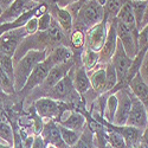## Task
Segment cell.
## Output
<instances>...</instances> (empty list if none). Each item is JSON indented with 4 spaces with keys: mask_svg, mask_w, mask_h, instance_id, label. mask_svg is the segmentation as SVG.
Returning a JSON list of instances; mask_svg holds the SVG:
<instances>
[{
    "mask_svg": "<svg viewBox=\"0 0 148 148\" xmlns=\"http://www.w3.org/2000/svg\"><path fill=\"white\" fill-rule=\"evenodd\" d=\"M47 51L45 50H31L26 52L20 59L13 62L14 63V88L16 92H19L25 85L29 76L33 69L45 60Z\"/></svg>",
    "mask_w": 148,
    "mask_h": 148,
    "instance_id": "6da1fadb",
    "label": "cell"
},
{
    "mask_svg": "<svg viewBox=\"0 0 148 148\" xmlns=\"http://www.w3.org/2000/svg\"><path fill=\"white\" fill-rule=\"evenodd\" d=\"M104 19L103 5L98 0H84L78 13L73 20V29L81 30L85 33L96 24Z\"/></svg>",
    "mask_w": 148,
    "mask_h": 148,
    "instance_id": "7a4b0ae2",
    "label": "cell"
},
{
    "mask_svg": "<svg viewBox=\"0 0 148 148\" xmlns=\"http://www.w3.org/2000/svg\"><path fill=\"white\" fill-rule=\"evenodd\" d=\"M132 63H133V59L130 57H128V55L126 53L121 42L117 39L116 50H115V53L112 58V64L115 69L116 76H117V85L115 87L114 90H112L110 92H107V94H115L117 90L128 87L127 78H128V73H129V69L132 66Z\"/></svg>",
    "mask_w": 148,
    "mask_h": 148,
    "instance_id": "3957f363",
    "label": "cell"
},
{
    "mask_svg": "<svg viewBox=\"0 0 148 148\" xmlns=\"http://www.w3.org/2000/svg\"><path fill=\"white\" fill-rule=\"evenodd\" d=\"M117 39L121 42L128 57L134 59L139 53V31H133L125 24L115 19Z\"/></svg>",
    "mask_w": 148,
    "mask_h": 148,
    "instance_id": "277c9868",
    "label": "cell"
},
{
    "mask_svg": "<svg viewBox=\"0 0 148 148\" xmlns=\"http://www.w3.org/2000/svg\"><path fill=\"white\" fill-rule=\"evenodd\" d=\"M55 122L58 126L79 133H82L83 129L87 127V119H85V116L78 110L72 109L69 104H65V107L62 109V112L59 113Z\"/></svg>",
    "mask_w": 148,
    "mask_h": 148,
    "instance_id": "5b68a950",
    "label": "cell"
},
{
    "mask_svg": "<svg viewBox=\"0 0 148 148\" xmlns=\"http://www.w3.org/2000/svg\"><path fill=\"white\" fill-rule=\"evenodd\" d=\"M65 104L66 103L58 102L47 96H43L37 98L33 107H34V113L46 122V121H56V119L58 117L62 109L65 107Z\"/></svg>",
    "mask_w": 148,
    "mask_h": 148,
    "instance_id": "8992f818",
    "label": "cell"
},
{
    "mask_svg": "<svg viewBox=\"0 0 148 148\" xmlns=\"http://www.w3.org/2000/svg\"><path fill=\"white\" fill-rule=\"evenodd\" d=\"M108 25H109V21L104 17V19L101 23L96 24L95 26H92L88 31H85L84 47H87L89 50L95 51V52H100L103 44H104V40L107 38Z\"/></svg>",
    "mask_w": 148,
    "mask_h": 148,
    "instance_id": "52a82bcc",
    "label": "cell"
},
{
    "mask_svg": "<svg viewBox=\"0 0 148 148\" xmlns=\"http://www.w3.org/2000/svg\"><path fill=\"white\" fill-rule=\"evenodd\" d=\"M117 97V109L115 113V117L113 121V125L115 126H126L128 115L132 108V97L133 94L130 92L129 88H122L115 92Z\"/></svg>",
    "mask_w": 148,
    "mask_h": 148,
    "instance_id": "ba28073f",
    "label": "cell"
},
{
    "mask_svg": "<svg viewBox=\"0 0 148 148\" xmlns=\"http://www.w3.org/2000/svg\"><path fill=\"white\" fill-rule=\"evenodd\" d=\"M25 37H27V34L24 27L5 32L3 36H0V53L13 58L18 45Z\"/></svg>",
    "mask_w": 148,
    "mask_h": 148,
    "instance_id": "9c48e42d",
    "label": "cell"
},
{
    "mask_svg": "<svg viewBox=\"0 0 148 148\" xmlns=\"http://www.w3.org/2000/svg\"><path fill=\"white\" fill-rule=\"evenodd\" d=\"M75 66V58L69 60V62H65V63H62V64H57V65H53L50 71H49L47 76L45 78V81L43 82L42 85H39V89L40 91H44V92H47L52 87L62 79L64 78L65 76L69 75V72L71 71V69Z\"/></svg>",
    "mask_w": 148,
    "mask_h": 148,
    "instance_id": "30bf717a",
    "label": "cell"
},
{
    "mask_svg": "<svg viewBox=\"0 0 148 148\" xmlns=\"http://www.w3.org/2000/svg\"><path fill=\"white\" fill-rule=\"evenodd\" d=\"M52 66L53 65L50 63V60H49L47 58H45V60H43L42 63H39L33 69V71L31 72V75L29 76L25 85H24L23 89L19 91V94L27 95L30 91H32L33 89L38 88L39 85H42L43 82L45 81L46 76H47L49 71H50V69Z\"/></svg>",
    "mask_w": 148,
    "mask_h": 148,
    "instance_id": "8fae6325",
    "label": "cell"
},
{
    "mask_svg": "<svg viewBox=\"0 0 148 148\" xmlns=\"http://www.w3.org/2000/svg\"><path fill=\"white\" fill-rule=\"evenodd\" d=\"M117 45V34H116V26H115V19L109 23L108 25V33L107 38L104 40V44L98 52L100 57V65H106L112 62V58L115 53Z\"/></svg>",
    "mask_w": 148,
    "mask_h": 148,
    "instance_id": "7c38bea8",
    "label": "cell"
},
{
    "mask_svg": "<svg viewBox=\"0 0 148 148\" xmlns=\"http://www.w3.org/2000/svg\"><path fill=\"white\" fill-rule=\"evenodd\" d=\"M126 126H130L141 130H145L148 127L146 107L134 95L132 97V108H130Z\"/></svg>",
    "mask_w": 148,
    "mask_h": 148,
    "instance_id": "4fadbf2b",
    "label": "cell"
},
{
    "mask_svg": "<svg viewBox=\"0 0 148 148\" xmlns=\"http://www.w3.org/2000/svg\"><path fill=\"white\" fill-rule=\"evenodd\" d=\"M36 6L37 4H34L31 0H16L8 8L3 11V13L0 14V24L13 21L20 16H23L24 13L29 12L30 10L34 8Z\"/></svg>",
    "mask_w": 148,
    "mask_h": 148,
    "instance_id": "5bb4252c",
    "label": "cell"
},
{
    "mask_svg": "<svg viewBox=\"0 0 148 148\" xmlns=\"http://www.w3.org/2000/svg\"><path fill=\"white\" fill-rule=\"evenodd\" d=\"M70 75L72 77V82H73V85H75L76 91L82 97V100H84L85 95L91 90L88 72L85 71L83 65H76L75 64L73 69H71V71H70Z\"/></svg>",
    "mask_w": 148,
    "mask_h": 148,
    "instance_id": "9a60e30c",
    "label": "cell"
},
{
    "mask_svg": "<svg viewBox=\"0 0 148 148\" xmlns=\"http://www.w3.org/2000/svg\"><path fill=\"white\" fill-rule=\"evenodd\" d=\"M40 136L43 138L46 145H51L56 148H68V146L64 143L63 139H62L59 127L55 121L44 122L43 129L40 132Z\"/></svg>",
    "mask_w": 148,
    "mask_h": 148,
    "instance_id": "2e32d148",
    "label": "cell"
},
{
    "mask_svg": "<svg viewBox=\"0 0 148 148\" xmlns=\"http://www.w3.org/2000/svg\"><path fill=\"white\" fill-rule=\"evenodd\" d=\"M49 12L51 13L52 18L58 23V25L64 31V33L69 37L71 31L73 30V19L68 12V10L62 8L55 4V5H49Z\"/></svg>",
    "mask_w": 148,
    "mask_h": 148,
    "instance_id": "e0dca14e",
    "label": "cell"
},
{
    "mask_svg": "<svg viewBox=\"0 0 148 148\" xmlns=\"http://www.w3.org/2000/svg\"><path fill=\"white\" fill-rule=\"evenodd\" d=\"M130 92L138 98L145 107H148V85L142 79L140 72H138L128 83Z\"/></svg>",
    "mask_w": 148,
    "mask_h": 148,
    "instance_id": "ac0fdd59",
    "label": "cell"
},
{
    "mask_svg": "<svg viewBox=\"0 0 148 148\" xmlns=\"http://www.w3.org/2000/svg\"><path fill=\"white\" fill-rule=\"evenodd\" d=\"M73 56H75V53H73L72 49L70 46L58 45L51 49L50 51H47L46 58L50 60V63L52 65H57V64H62V63H65V62L73 59Z\"/></svg>",
    "mask_w": 148,
    "mask_h": 148,
    "instance_id": "d6986e66",
    "label": "cell"
},
{
    "mask_svg": "<svg viewBox=\"0 0 148 148\" xmlns=\"http://www.w3.org/2000/svg\"><path fill=\"white\" fill-rule=\"evenodd\" d=\"M89 79L91 89L97 95H103L107 92L106 90V69L104 65H98L96 69L90 71L89 73Z\"/></svg>",
    "mask_w": 148,
    "mask_h": 148,
    "instance_id": "ffe728a7",
    "label": "cell"
},
{
    "mask_svg": "<svg viewBox=\"0 0 148 148\" xmlns=\"http://www.w3.org/2000/svg\"><path fill=\"white\" fill-rule=\"evenodd\" d=\"M104 10V17L108 19V21H113L116 16L119 14L120 10L125 5L128 0H98Z\"/></svg>",
    "mask_w": 148,
    "mask_h": 148,
    "instance_id": "44dd1931",
    "label": "cell"
},
{
    "mask_svg": "<svg viewBox=\"0 0 148 148\" xmlns=\"http://www.w3.org/2000/svg\"><path fill=\"white\" fill-rule=\"evenodd\" d=\"M117 21L125 24L126 26H128L130 30L133 31H139L138 27H136V23H135V19H134V14H133V11H132V6H130V1H128L122 6V8L120 10L119 14L116 16L115 18Z\"/></svg>",
    "mask_w": 148,
    "mask_h": 148,
    "instance_id": "7402d4cb",
    "label": "cell"
},
{
    "mask_svg": "<svg viewBox=\"0 0 148 148\" xmlns=\"http://www.w3.org/2000/svg\"><path fill=\"white\" fill-rule=\"evenodd\" d=\"M81 63L83 65V68L85 69L88 73L90 71H92L94 69H96L100 65V57H98V52L91 51L89 49L84 47L83 51L81 53Z\"/></svg>",
    "mask_w": 148,
    "mask_h": 148,
    "instance_id": "603a6c76",
    "label": "cell"
},
{
    "mask_svg": "<svg viewBox=\"0 0 148 148\" xmlns=\"http://www.w3.org/2000/svg\"><path fill=\"white\" fill-rule=\"evenodd\" d=\"M116 109H117V97H116V95L115 94H108L106 106H104V110H103V119L109 123H113Z\"/></svg>",
    "mask_w": 148,
    "mask_h": 148,
    "instance_id": "cb8c5ba5",
    "label": "cell"
},
{
    "mask_svg": "<svg viewBox=\"0 0 148 148\" xmlns=\"http://www.w3.org/2000/svg\"><path fill=\"white\" fill-rule=\"evenodd\" d=\"M69 42L71 44L70 47L72 49V51H75V50L83 51L84 45H85V33L81 30L73 29L69 36Z\"/></svg>",
    "mask_w": 148,
    "mask_h": 148,
    "instance_id": "d4e9b609",
    "label": "cell"
},
{
    "mask_svg": "<svg viewBox=\"0 0 148 148\" xmlns=\"http://www.w3.org/2000/svg\"><path fill=\"white\" fill-rule=\"evenodd\" d=\"M71 148H96L95 140H94V133L85 127L81 134V138L77 141V143Z\"/></svg>",
    "mask_w": 148,
    "mask_h": 148,
    "instance_id": "484cf974",
    "label": "cell"
},
{
    "mask_svg": "<svg viewBox=\"0 0 148 148\" xmlns=\"http://www.w3.org/2000/svg\"><path fill=\"white\" fill-rule=\"evenodd\" d=\"M58 127H59V132H60V135H62V139H63L64 143L68 146V148H71V147H73L77 143V141L79 140L82 133L71 130V129H68V128H64L62 126H58Z\"/></svg>",
    "mask_w": 148,
    "mask_h": 148,
    "instance_id": "4316f807",
    "label": "cell"
},
{
    "mask_svg": "<svg viewBox=\"0 0 148 148\" xmlns=\"http://www.w3.org/2000/svg\"><path fill=\"white\" fill-rule=\"evenodd\" d=\"M106 139L110 148H127L126 141L123 136L116 130H107L106 129Z\"/></svg>",
    "mask_w": 148,
    "mask_h": 148,
    "instance_id": "83f0119b",
    "label": "cell"
},
{
    "mask_svg": "<svg viewBox=\"0 0 148 148\" xmlns=\"http://www.w3.org/2000/svg\"><path fill=\"white\" fill-rule=\"evenodd\" d=\"M104 69H106V90L107 92H110L117 85V76H116V72H115V69L112 64V62L106 64Z\"/></svg>",
    "mask_w": 148,
    "mask_h": 148,
    "instance_id": "f1b7e54d",
    "label": "cell"
},
{
    "mask_svg": "<svg viewBox=\"0 0 148 148\" xmlns=\"http://www.w3.org/2000/svg\"><path fill=\"white\" fill-rule=\"evenodd\" d=\"M130 1V0H129ZM148 1H130V6H132V11L134 14V19L136 23V27L140 31V26H141V21L145 14V11L147 7Z\"/></svg>",
    "mask_w": 148,
    "mask_h": 148,
    "instance_id": "f546056e",
    "label": "cell"
},
{
    "mask_svg": "<svg viewBox=\"0 0 148 148\" xmlns=\"http://www.w3.org/2000/svg\"><path fill=\"white\" fill-rule=\"evenodd\" d=\"M0 66L5 71V73L10 77V79L14 83V63L13 58L0 53Z\"/></svg>",
    "mask_w": 148,
    "mask_h": 148,
    "instance_id": "4dcf8cb0",
    "label": "cell"
},
{
    "mask_svg": "<svg viewBox=\"0 0 148 148\" xmlns=\"http://www.w3.org/2000/svg\"><path fill=\"white\" fill-rule=\"evenodd\" d=\"M0 139L11 146L13 145V128L5 120H0Z\"/></svg>",
    "mask_w": 148,
    "mask_h": 148,
    "instance_id": "1f68e13d",
    "label": "cell"
},
{
    "mask_svg": "<svg viewBox=\"0 0 148 148\" xmlns=\"http://www.w3.org/2000/svg\"><path fill=\"white\" fill-rule=\"evenodd\" d=\"M51 20H52V16L49 11H46L45 13L39 16L38 17V32H45L49 29V26H50Z\"/></svg>",
    "mask_w": 148,
    "mask_h": 148,
    "instance_id": "d6a6232c",
    "label": "cell"
},
{
    "mask_svg": "<svg viewBox=\"0 0 148 148\" xmlns=\"http://www.w3.org/2000/svg\"><path fill=\"white\" fill-rule=\"evenodd\" d=\"M24 30H25L27 36H32L38 32V17H32L25 25H24Z\"/></svg>",
    "mask_w": 148,
    "mask_h": 148,
    "instance_id": "836d02e7",
    "label": "cell"
},
{
    "mask_svg": "<svg viewBox=\"0 0 148 148\" xmlns=\"http://www.w3.org/2000/svg\"><path fill=\"white\" fill-rule=\"evenodd\" d=\"M12 128H13V145L12 147L13 148H25L24 147V143H23V140H21V136H20V133H19V126L12 123Z\"/></svg>",
    "mask_w": 148,
    "mask_h": 148,
    "instance_id": "e575fe53",
    "label": "cell"
},
{
    "mask_svg": "<svg viewBox=\"0 0 148 148\" xmlns=\"http://www.w3.org/2000/svg\"><path fill=\"white\" fill-rule=\"evenodd\" d=\"M140 75L142 77V79L146 82V84L148 85V51L146 52V55L143 56V59H142V63H141V66H140Z\"/></svg>",
    "mask_w": 148,
    "mask_h": 148,
    "instance_id": "d590c367",
    "label": "cell"
},
{
    "mask_svg": "<svg viewBox=\"0 0 148 148\" xmlns=\"http://www.w3.org/2000/svg\"><path fill=\"white\" fill-rule=\"evenodd\" d=\"M46 146L47 145L45 143V141L43 140V138L40 136V135H36L31 148H46Z\"/></svg>",
    "mask_w": 148,
    "mask_h": 148,
    "instance_id": "8d00e7d4",
    "label": "cell"
},
{
    "mask_svg": "<svg viewBox=\"0 0 148 148\" xmlns=\"http://www.w3.org/2000/svg\"><path fill=\"white\" fill-rule=\"evenodd\" d=\"M14 1H16V0H0V8H1L3 11H5L6 8H8Z\"/></svg>",
    "mask_w": 148,
    "mask_h": 148,
    "instance_id": "74e56055",
    "label": "cell"
},
{
    "mask_svg": "<svg viewBox=\"0 0 148 148\" xmlns=\"http://www.w3.org/2000/svg\"><path fill=\"white\" fill-rule=\"evenodd\" d=\"M146 25H148V4H147L146 11H145V14H143V18H142V21H141L140 30H142V29H143Z\"/></svg>",
    "mask_w": 148,
    "mask_h": 148,
    "instance_id": "f35d334b",
    "label": "cell"
},
{
    "mask_svg": "<svg viewBox=\"0 0 148 148\" xmlns=\"http://www.w3.org/2000/svg\"><path fill=\"white\" fill-rule=\"evenodd\" d=\"M142 145H145L146 147H148V127L142 132V136H141V141Z\"/></svg>",
    "mask_w": 148,
    "mask_h": 148,
    "instance_id": "ab89813d",
    "label": "cell"
},
{
    "mask_svg": "<svg viewBox=\"0 0 148 148\" xmlns=\"http://www.w3.org/2000/svg\"><path fill=\"white\" fill-rule=\"evenodd\" d=\"M0 148H13V147L6 142H0Z\"/></svg>",
    "mask_w": 148,
    "mask_h": 148,
    "instance_id": "60d3db41",
    "label": "cell"
},
{
    "mask_svg": "<svg viewBox=\"0 0 148 148\" xmlns=\"http://www.w3.org/2000/svg\"><path fill=\"white\" fill-rule=\"evenodd\" d=\"M45 3L47 5H55L56 4V0H45Z\"/></svg>",
    "mask_w": 148,
    "mask_h": 148,
    "instance_id": "b9f144b4",
    "label": "cell"
},
{
    "mask_svg": "<svg viewBox=\"0 0 148 148\" xmlns=\"http://www.w3.org/2000/svg\"><path fill=\"white\" fill-rule=\"evenodd\" d=\"M31 1H33L34 4L38 5V4H43V3H45V0H31Z\"/></svg>",
    "mask_w": 148,
    "mask_h": 148,
    "instance_id": "7bdbcfd3",
    "label": "cell"
},
{
    "mask_svg": "<svg viewBox=\"0 0 148 148\" xmlns=\"http://www.w3.org/2000/svg\"><path fill=\"white\" fill-rule=\"evenodd\" d=\"M130 1H148V0H130Z\"/></svg>",
    "mask_w": 148,
    "mask_h": 148,
    "instance_id": "ee69618b",
    "label": "cell"
},
{
    "mask_svg": "<svg viewBox=\"0 0 148 148\" xmlns=\"http://www.w3.org/2000/svg\"><path fill=\"white\" fill-rule=\"evenodd\" d=\"M46 148H56V147H53V146H51V145H47Z\"/></svg>",
    "mask_w": 148,
    "mask_h": 148,
    "instance_id": "f6af8a7d",
    "label": "cell"
},
{
    "mask_svg": "<svg viewBox=\"0 0 148 148\" xmlns=\"http://www.w3.org/2000/svg\"><path fill=\"white\" fill-rule=\"evenodd\" d=\"M146 113H147V121H148V107H146Z\"/></svg>",
    "mask_w": 148,
    "mask_h": 148,
    "instance_id": "bcb514c9",
    "label": "cell"
},
{
    "mask_svg": "<svg viewBox=\"0 0 148 148\" xmlns=\"http://www.w3.org/2000/svg\"><path fill=\"white\" fill-rule=\"evenodd\" d=\"M1 13H3V10H1V8H0V14H1Z\"/></svg>",
    "mask_w": 148,
    "mask_h": 148,
    "instance_id": "7dc6e473",
    "label": "cell"
},
{
    "mask_svg": "<svg viewBox=\"0 0 148 148\" xmlns=\"http://www.w3.org/2000/svg\"><path fill=\"white\" fill-rule=\"evenodd\" d=\"M0 120H1V116H0Z\"/></svg>",
    "mask_w": 148,
    "mask_h": 148,
    "instance_id": "c3c4849f",
    "label": "cell"
}]
</instances>
